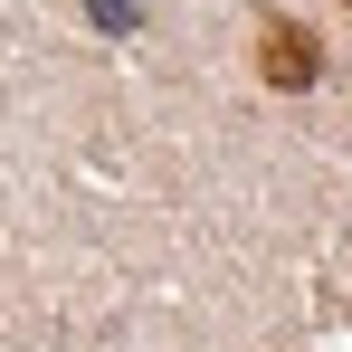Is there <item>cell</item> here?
Returning <instances> with one entry per match:
<instances>
[{
	"label": "cell",
	"instance_id": "obj_1",
	"mask_svg": "<svg viewBox=\"0 0 352 352\" xmlns=\"http://www.w3.org/2000/svg\"><path fill=\"white\" fill-rule=\"evenodd\" d=\"M267 76L276 86H314V38L305 29H267Z\"/></svg>",
	"mask_w": 352,
	"mask_h": 352
},
{
	"label": "cell",
	"instance_id": "obj_2",
	"mask_svg": "<svg viewBox=\"0 0 352 352\" xmlns=\"http://www.w3.org/2000/svg\"><path fill=\"white\" fill-rule=\"evenodd\" d=\"M86 19H96V29H115V38H124V29H133V0H86Z\"/></svg>",
	"mask_w": 352,
	"mask_h": 352
},
{
	"label": "cell",
	"instance_id": "obj_3",
	"mask_svg": "<svg viewBox=\"0 0 352 352\" xmlns=\"http://www.w3.org/2000/svg\"><path fill=\"white\" fill-rule=\"evenodd\" d=\"M343 10H352V0H343Z\"/></svg>",
	"mask_w": 352,
	"mask_h": 352
}]
</instances>
